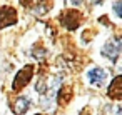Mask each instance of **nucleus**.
Instances as JSON below:
<instances>
[{"instance_id": "obj_7", "label": "nucleus", "mask_w": 122, "mask_h": 115, "mask_svg": "<svg viewBox=\"0 0 122 115\" xmlns=\"http://www.w3.org/2000/svg\"><path fill=\"white\" fill-rule=\"evenodd\" d=\"M109 97L114 100H119L122 97V77L120 75H117L109 85Z\"/></svg>"}, {"instance_id": "obj_1", "label": "nucleus", "mask_w": 122, "mask_h": 115, "mask_svg": "<svg viewBox=\"0 0 122 115\" xmlns=\"http://www.w3.org/2000/svg\"><path fill=\"white\" fill-rule=\"evenodd\" d=\"M32 75H34V65H25L22 70H19L15 78H14V83H12L14 92H20L32 80Z\"/></svg>"}, {"instance_id": "obj_4", "label": "nucleus", "mask_w": 122, "mask_h": 115, "mask_svg": "<svg viewBox=\"0 0 122 115\" xmlns=\"http://www.w3.org/2000/svg\"><path fill=\"white\" fill-rule=\"evenodd\" d=\"M80 20H82V14L77 12V10H67L65 15L62 17V24H64L69 30H75V29L79 27Z\"/></svg>"}, {"instance_id": "obj_3", "label": "nucleus", "mask_w": 122, "mask_h": 115, "mask_svg": "<svg viewBox=\"0 0 122 115\" xmlns=\"http://www.w3.org/2000/svg\"><path fill=\"white\" fill-rule=\"evenodd\" d=\"M17 22V12L12 7H0V29L14 25Z\"/></svg>"}, {"instance_id": "obj_10", "label": "nucleus", "mask_w": 122, "mask_h": 115, "mask_svg": "<svg viewBox=\"0 0 122 115\" xmlns=\"http://www.w3.org/2000/svg\"><path fill=\"white\" fill-rule=\"evenodd\" d=\"M70 2H72L74 5H80V4L84 2V0H70Z\"/></svg>"}, {"instance_id": "obj_11", "label": "nucleus", "mask_w": 122, "mask_h": 115, "mask_svg": "<svg viewBox=\"0 0 122 115\" xmlns=\"http://www.w3.org/2000/svg\"><path fill=\"white\" fill-rule=\"evenodd\" d=\"M37 115H42V113H37Z\"/></svg>"}, {"instance_id": "obj_6", "label": "nucleus", "mask_w": 122, "mask_h": 115, "mask_svg": "<svg viewBox=\"0 0 122 115\" xmlns=\"http://www.w3.org/2000/svg\"><path fill=\"white\" fill-rule=\"evenodd\" d=\"M29 108H30V98L29 97H19L12 103V112L15 115H24Z\"/></svg>"}, {"instance_id": "obj_9", "label": "nucleus", "mask_w": 122, "mask_h": 115, "mask_svg": "<svg viewBox=\"0 0 122 115\" xmlns=\"http://www.w3.org/2000/svg\"><path fill=\"white\" fill-rule=\"evenodd\" d=\"M122 2H120V0H117V2L114 4V10H115V15L117 17H122Z\"/></svg>"}, {"instance_id": "obj_2", "label": "nucleus", "mask_w": 122, "mask_h": 115, "mask_svg": "<svg viewBox=\"0 0 122 115\" xmlns=\"http://www.w3.org/2000/svg\"><path fill=\"white\" fill-rule=\"evenodd\" d=\"M120 45H122V38L120 37H115L112 40H109L104 47H102V55L107 57L110 62H117V57L120 53Z\"/></svg>"}, {"instance_id": "obj_8", "label": "nucleus", "mask_w": 122, "mask_h": 115, "mask_svg": "<svg viewBox=\"0 0 122 115\" xmlns=\"http://www.w3.org/2000/svg\"><path fill=\"white\" fill-rule=\"evenodd\" d=\"M50 9V0H40V4L35 7V14L37 15H45Z\"/></svg>"}, {"instance_id": "obj_5", "label": "nucleus", "mask_w": 122, "mask_h": 115, "mask_svg": "<svg viewBox=\"0 0 122 115\" xmlns=\"http://www.w3.org/2000/svg\"><path fill=\"white\" fill-rule=\"evenodd\" d=\"M87 77H89V82H90L92 85H95V87H100V85L105 82V77H107V73H105V72H104L100 67H95V68L89 70Z\"/></svg>"}]
</instances>
